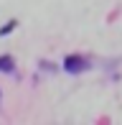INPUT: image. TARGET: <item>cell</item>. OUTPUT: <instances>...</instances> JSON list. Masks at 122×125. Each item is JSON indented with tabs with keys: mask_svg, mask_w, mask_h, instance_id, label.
Segmentation results:
<instances>
[{
	"mask_svg": "<svg viewBox=\"0 0 122 125\" xmlns=\"http://www.w3.org/2000/svg\"><path fill=\"white\" fill-rule=\"evenodd\" d=\"M87 66H89V61L84 59V56H66L64 59V69L69 72V74H81V72L87 69Z\"/></svg>",
	"mask_w": 122,
	"mask_h": 125,
	"instance_id": "obj_1",
	"label": "cell"
},
{
	"mask_svg": "<svg viewBox=\"0 0 122 125\" xmlns=\"http://www.w3.org/2000/svg\"><path fill=\"white\" fill-rule=\"evenodd\" d=\"M15 69V64H13V59H10V56H0V72H13Z\"/></svg>",
	"mask_w": 122,
	"mask_h": 125,
	"instance_id": "obj_2",
	"label": "cell"
},
{
	"mask_svg": "<svg viewBox=\"0 0 122 125\" xmlns=\"http://www.w3.org/2000/svg\"><path fill=\"white\" fill-rule=\"evenodd\" d=\"M13 28H15V21H10L8 26H3V28H0V33H3V36H5V33H10V31H13Z\"/></svg>",
	"mask_w": 122,
	"mask_h": 125,
	"instance_id": "obj_3",
	"label": "cell"
}]
</instances>
